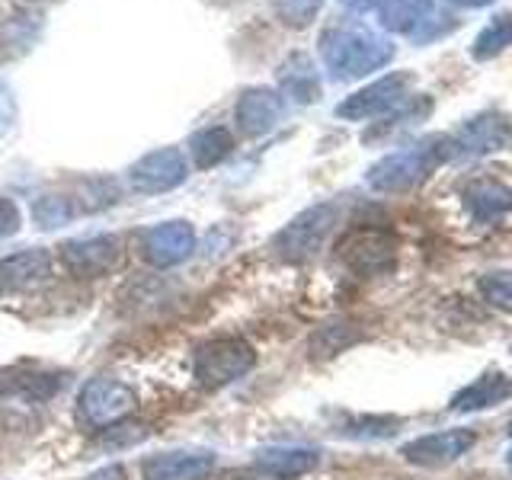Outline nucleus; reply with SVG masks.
Wrapping results in <instances>:
<instances>
[{
    "instance_id": "1",
    "label": "nucleus",
    "mask_w": 512,
    "mask_h": 480,
    "mask_svg": "<svg viewBox=\"0 0 512 480\" xmlns=\"http://www.w3.org/2000/svg\"><path fill=\"white\" fill-rule=\"evenodd\" d=\"M455 157L452 138L448 135H429L407 144V148L384 154L378 164L368 167L365 183L372 186L381 196H400V192H410L420 183H426L432 173L442 164Z\"/></svg>"
},
{
    "instance_id": "2",
    "label": "nucleus",
    "mask_w": 512,
    "mask_h": 480,
    "mask_svg": "<svg viewBox=\"0 0 512 480\" xmlns=\"http://www.w3.org/2000/svg\"><path fill=\"white\" fill-rule=\"evenodd\" d=\"M320 58L333 80H359L394 58V45L362 23H336L320 36Z\"/></svg>"
},
{
    "instance_id": "3",
    "label": "nucleus",
    "mask_w": 512,
    "mask_h": 480,
    "mask_svg": "<svg viewBox=\"0 0 512 480\" xmlns=\"http://www.w3.org/2000/svg\"><path fill=\"white\" fill-rule=\"evenodd\" d=\"M256 365V349L244 336H224V340H208L192 352V378L199 388L215 391L244 378Z\"/></svg>"
},
{
    "instance_id": "4",
    "label": "nucleus",
    "mask_w": 512,
    "mask_h": 480,
    "mask_svg": "<svg viewBox=\"0 0 512 480\" xmlns=\"http://www.w3.org/2000/svg\"><path fill=\"white\" fill-rule=\"evenodd\" d=\"M336 260L356 276H384L397 263V237L388 228H375V224H362V228H349L336 240Z\"/></svg>"
},
{
    "instance_id": "5",
    "label": "nucleus",
    "mask_w": 512,
    "mask_h": 480,
    "mask_svg": "<svg viewBox=\"0 0 512 480\" xmlns=\"http://www.w3.org/2000/svg\"><path fill=\"white\" fill-rule=\"evenodd\" d=\"M138 407V394L119 378H93L77 394V420L87 429L125 423Z\"/></svg>"
},
{
    "instance_id": "6",
    "label": "nucleus",
    "mask_w": 512,
    "mask_h": 480,
    "mask_svg": "<svg viewBox=\"0 0 512 480\" xmlns=\"http://www.w3.org/2000/svg\"><path fill=\"white\" fill-rule=\"evenodd\" d=\"M333 224H336V205L333 202L311 205V208H304L301 215H295L276 234L272 250H276L285 263H304V260H311V256H317V250L324 247V240L330 237Z\"/></svg>"
},
{
    "instance_id": "7",
    "label": "nucleus",
    "mask_w": 512,
    "mask_h": 480,
    "mask_svg": "<svg viewBox=\"0 0 512 480\" xmlns=\"http://www.w3.org/2000/svg\"><path fill=\"white\" fill-rule=\"evenodd\" d=\"M410 90H413V74L410 71L384 74V77L375 80V84L349 93L346 100L336 106V116L346 119V122H365V119L388 116V112H397L410 100Z\"/></svg>"
},
{
    "instance_id": "8",
    "label": "nucleus",
    "mask_w": 512,
    "mask_h": 480,
    "mask_svg": "<svg viewBox=\"0 0 512 480\" xmlns=\"http://www.w3.org/2000/svg\"><path fill=\"white\" fill-rule=\"evenodd\" d=\"M61 266L74 279H103L122 266V240L116 234L77 237L58 247Z\"/></svg>"
},
{
    "instance_id": "9",
    "label": "nucleus",
    "mask_w": 512,
    "mask_h": 480,
    "mask_svg": "<svg viewBox=\"0 0 512 480\" xmlns=\"http://www.w3.org/2000/svg\"><path fill=\"white\" fill-rule=\"evenodd\" d=\"M189 176L186 157L176 148H160L138 157L132 167H128V183L141 196H160V192H170L176 186H183Z\"/></svg>"
},
{
    "instance_id": "10",
    "label": "nucleus",
    "mask_w": 512,
    "mask_h": 480,
    "mask_svg": "<svg viewBox=\"0 0 512 480\" xmlns=\"http://www.w3.org/2000/svg\"><path fill=\"white\" fill-rule=\"evenodd\" d=\"M192 250H196V231H192V224L183 218L160 221L141 237V256L157 269L180 266L183 260H189Z\"/></svg>"
},
{
    "instance_id": "11",
    "label": "nucleus",
    "mask_w": 512,
    "mask_h": 480,
    "mask_svg": "<svg viewBox=\"0 0 512 480\" xmlns=\"http://www.w3.org/2000/svg\"><path fill=\"white\" fill-rule=\"evenodd\" d=\"M452 138L455 157H477V154H493L506 151L512 144V122L503 112H480L464 122Z\"/></svg>"
},
{
    "instance_id": "12",
    "label": "nucleus",
    "mask_w": 512,
    "mask_h": 480,
    "mask_svg": "<svg viewBox=\"0 0 512 480\" xmlns=\"http://www.w3.org/2000/svg\"><path fill=\"white\" fill-rule=\"evenodd\" d=\"M474 442L477 436L471 429H445V432H429V436L407 442L400 448V455H404V461L416 464V468H445V464L468 455Z\"/></svg>"
},
{
    "instance_id": "13",
    "label": "nucleus",
    "mask_w": 512,
    "mask_h": 480,
    "mask_svg": "<svg viewBox=\"0 0 512 480\" xmlns=\"http://www.w3.org/2000/svg\"><path fill=\"white\" fill-rule=\"evenodd\" d=\"M234 119L240 125V132L247 138L269 135L285 119V100L279 90L272 87H250L240 93V100L234 106Z\"/></svg>"
},
{
    "instance_id": "14",
    "label": "nucleus",
    "mask_w": 512,
    "mask_h": 480,
    "mask_svg": "<svg viewBox=\"0 0 512 480\" xmlns=\"http://www.w3.org/2000/svg\"><path fill=\"white\" fill-rule=\"evenodd\" d=\"M218 458L205 448H180V452H160L141 464L144 480H208Z\"/></svg>"
},
{
    "instance_id": "15",
    "label": "nucleus",
    "mask_w": 512,
    "mask_h": 480,
    "mask_svg": "<svg viewBox=\"0 0 512 480\" xmlns=\"http://www.w3.org/2000/svg\"><path fill=\"white\" fill-rule=\"evenodd\" d=\"M461 202L477 224H500L512 212V189L493 176H474L461 186Z\"/></svg>"
},
{
    "instance_id": "16",
    "label": "nucleus",
    "mask_w": 512,
    "mask_h": 480,
    "mask_svg": "<svg viewBox=\"0 0 512 480\" xmlns=\"http://www.w3.org/2000/svg\"><path fill=\"white\" fill-rule=\"evenodd\" d=\"M256 471L272 477V480H298L304 474H311L320 464L317 448H298V445H276V448H263L253 458Z\"/></svg>"
},
{
    "instance_id": "17",
    "label": "nucleus",
    "mask_w": 512,
    "mask_h": 480,
    "mask_svg": "<svg viewBox=\"0 0 512 480\" xmlns=\"http://www.w3.org/2000/svg\"><path fill=\"white\" fill-rule=\"evenodd\" d=\"M48 266H52L48 253L36 250V247L4 256V260H0V298L39 285L48 276Z\"/></svg>"
},
{
    "instance_id": "18",
    "label": "nucleus",
    "mask_w": 512,
    "mask_h": 480,
    "mask_svg": "<svg viewBox=\"0 0 512 480\" xmlns=\"http://www.w3.org/2000/svg\"><path fill=\"white\" fill-rule=\"evenodd\" d=\"M279 87L285 96H292V100L301 106L317 103L320 100V74L314 68V61L304 52L288 55L279 64Z\"/></svg>"
},
{
    "instance_id": "19",
    "label": "nucleus",
    "mask_w": 512,
    "mask_h": 480,
    "mask_svg": "<svg viewBox=\"0 0 512 480\" xmlns=\"http://www.w3.org/2000/svg\"><path fill=\"white\" fill-rule=\"evenodd\" d=\"M506 397H512V378L503 372H484L477 381H471L468 388L452 397V410L474 413V410L500 407Z\"/></svg>"
},
{
    "instance_id": "20",
    "label": "nucleus",
    "mask_w": 512,
    "mask_h": 480,
    "mask_svg": "<svg viewBox=\"0 0 512 480\" xmlns=\"http://www.w3.org/2000/svg\"><path fill=\"white\" fill-rule=\"evenodd\" d=\"M234 141H231V132L221 125H212V128H202L189 138V154H192V164L196 170H212L218 167L224 157L231 154Z\"/></svg>"
},
{
    "instance_id": "21",
    "label": "nucleus",
    "mask_w": 512,
    "mask_h": 480,
    "mask_svg": "<svg viewBox=\"0 0 512 480\" xmlns=\"http://www.w3.org/2000/svg\"><path fill=\"white\" fill-rule=\"evenodd\" d=\"M432 10V0H378L381 26L388 32H410L423 23V16Z\"/></svg>"
},
{
    "instance_id": "22",
    "label": "nucleus",
    "mask_w": 512,
    "mask_h": 480,
    "mask_svg": "<svg viewBox=\"0 0 512 480\" xmlns=\"http://www.w3.org/2000/svg\"><path fill=\"white\" fill-rule=\"evenodd\" d=\"M512 45V10L496 13L493 20L477 32V39L471 45L474 61H490Z\"/></svg>"
},
{
    "instance_id": "23",
    "label": "nucleus",
    "mask_w": 512,
    "mask_h": 480,
    "mask_svg": "<svg viewBox=\"0 0 512 480\" xmlns=\"http://www.w3.org/2000/svg\"><path fill=\"white\" fill-rule=\"evenodd\" d=\"M77 215V205L71 196H39L32 202V218H36L39 228L55 231L61 224H68Z\"/></svg>"
},
{
    "instance_id": "24",
    "label": "nucleus",
    "mask_w": 512,
    "mask_h": 480,
    "mask_svg": "<svg viewBox=\"0 0 512 480\" xmlns=\"http://www.w3.org/2000/svg\"><path fill=\"white\" fill-rule=\"evenodd\" d=\"M324 0H272V10H276L279 23L288 29H304L317 20Z\"/></svg>"
},
{
    "instance_id": "25",
    "label": "nucleus",
    "mask_w": 512,
    "mask_h": 480,
    "mask_svg": "<svg viewBox=\"0 0 512 480\" xmlns=\"http://www.w3.org/2000/svg\"><path fill=\"white\" fill-rule=\"evenodd\" d=\"M480 295H484V301L493 304V308L512 314V269L487 272V276L480 279Z\"/></svg>"
},
{
    "instance_id": "26",
    "label": "nucleus",
    "mask_w": 512,
    "mask_h": 480,
    "mask_svg": "<svg viewBox=\"0 0 512 480\" xmlns=\"http://www.w3.org/2000/svg\"><path fill=\"white\" fill-rule=\"evenodd\" d=\"M36 32H39V26H36V20H32V16H26V13L13 16V20L7 23V32H4V45H10L7 55H23V52H29L32 42H36Z\"/></svg>"
},
{
    "instance_id": "27",
    "label": "nucleus",
    "mask_w": 512,
    "mask_h": 480,
    "mask_svg": "<svg viewBox=\"0 0 512 480\" xmlns=\"http://www.w3.org/2000/svg\"><path fill=\"white\" fill-rule=\"evenodd\" d=\"M458 26V20H452L448 13H436L432 16V10L423 16V23L416 26L413 32H410V39L413 42H420V45H426V42H432V39H442V36H448Z\"/></svg>"
},
{
    "instance_id": "28",
    "label": "nucleus",
    "mask_w": 512,
    "mask_h": 480,
    "mask_svg": "<svg viewBox=\"0 0 512 480\" xmlns=\"http://www.w3.org/2000/svg\"><path fill=\"white\" fill-rule=\"evenodd\" d=\"M346 343H352V333H346L343 324H330L320 333H314L311 352H314V356H333V352H340Z\"/></svg>"
},
{
    "instance_id": "29",
    "label": "nucleus",
    "mask_w": 512,
    "mask_h": 480,
    "mask_svg": "<svg viewBox=\"0 0 512 480\" xmlns=\"http://www.w3.org/2000/svg\"><path fill=\"white\" fill-rule=\"evenodd\" d=\"M20 205H16L13 199L0 196V240L13 237L16 231H20Z\"/></svg>"
},
{
    "instance_id": "30",
    "label": "nucleus",
    "mask_w": 512,
    "mask_h": 480,
    "mask_svg": "<svg viewBox=\"0 0 512 480\" xmlns=\"http://www.w3.org/2000/svg\"><path fill=\"white\" fill-rule=\"evenodd\" d=\"M13 125H16V96L4 80H0V138H4Z\"/></svg>"
},
{
    "instance_id": "31",
    "label": "nucleus",
    "mask_w": 512,
    "mask_h": 480,
    "mask_svg": "<svg viewBox=\"0 0 512 480\" xmlns=\"http://www.w3.org/2000/svg\"><path fill=\"white\" fill-rule=\"evenodd\" d=\"M84 480H125V471H122V464H106V468L87 474Z\"/></svg>"
},
{
    "instance_id": "32",
    "label": "nucleus",
    "mask_w": 512,
    "mask_h": 480,
    "mask_svg": "<svg viewBox=\"0 0 512 480\" xmlns=\"http://www.w3.org/2000/svg\"><path fill=\"white\" fill-rule=\"evenodd\" d=\"M340 4L352 13H368V10L378 7V0H340Z\"/></svg>"
},
{
    "instance_id": "33",
    "label": "nucleus",
    "mask_w": 512,
    "mask_h": 480,
    "mask_svg": "<svg viewBox=\"0 0 512 480\" xmlns=\"http://www.w3.org/2000/svg\"><path fill=\"white\" fill-rule=\"evenodd\" d=\"M448 4H455V7H461V10H480V7L493 4V0H448Z\"/></svg>"
},
{
    "instance_id": "34",
    "label": "nucleus",
    "mask_w": 512,
    "mask_h": 480,
    "mask_svg": "<svg viewBox=\"0 0 512 480\" xmlns=\"http://www.w3.org/2000/svg\"><path fill=\"white\" fill-rule=\"evenodd\" d=\"M212 7H234V4H244V0H208Z\"/></svg>"
}]
</instances>
